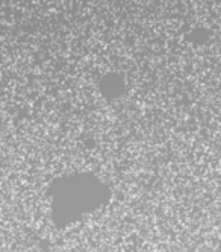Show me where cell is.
I'll return each mask as SVG.
<instances>
[{
	"label": "cell",
	"mask_w": 221,
	"mask_h": 252,
	"mask_svg": "<svg viewBox=\"0 0 221 252\" xmlns=\"http://www.w3.org/2000/svg\"><path fill=\"white\" fill-rule=\"evenodd\" d=\"M50 197L53 222L64 228L105 205L109 201V189L93 173H78L55 181Z\"/></svg>",
	"instance_id": "1"
}]
</instances>
